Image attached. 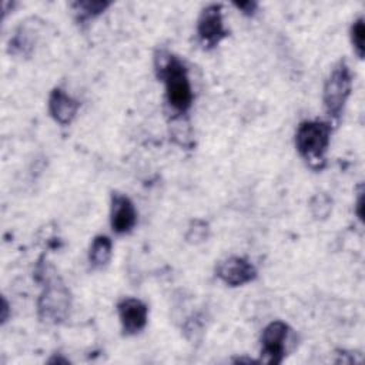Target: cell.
Listing matches in <instances>:
<instances>
[{
	"label": "cell",
	"instance_id": "obj_1",
	"mask_svg": "<svg viewBox=\"0 0 365 365\" xmlns=\"http://www.w3.org/2000/svg\"><path fill=\"white\" fill-rule=\"evenodd\" d=\"M331 125L325 121L311 120L302 121L295 134V145L298 153L314 168H321L319 163H324V154L329 145Z\"/></svg>",
	"mask_w": 365,
	"mask_h": 365
},
{
	"label": "cell",
	"instance_id": "obj_2",
	"mask_svg": "<svg viewBox=\"0 0 365 365\" xmlns=\"http://www.w3.org/2000/svg\"><path fill=\"white\" fill-rule=\"evenodd\" d=\"M160 77L165 84L168 104L178 113H185L192 103V91L185 66L174 56H168L160 66Z\"/></svg>",
	"mask_w": 365,
	"mask_h": 365
},
{
	"label": "cell",
	"instance_id": "obj_3",
	"mask_svg": "<svg viewBox=\"0 0 365 365\" xmlns=\"http://www.w3.org/2000/svg\"><path fill=\"white\" fill-rule=\"evenodd\" d=\"M352 77L345 61H339L331 71L324 86V106L329 117L339 118L351 94Z\"/></svg>",
	"mask_w": 365,
	"mask_h": 365
},
{
	"label": "cell",
	"instance_id": "obj_4",
	"mask_svg": "<svg viewBox=\"0 0 365 365\" xmlns=\"http://www.w3.org/2000/svg\"><path fill=\"white\" fill-rule=\"evenodd\" d=\"M70 309V292L56 281H51L44 288L38 299V315L47 322L63 321Z\"/></svg>",
	"mask_w": 365,
	"mask_h": 365
},
{
	"label": "cell",
	"instance_id": "obj_5",
	"mask_svg": "<svg viewBox=\"0 0 365 365\" xmlns=\"http://www.w3.org/2000/svg\"><path fill=\"white\" fill-rule=\"evenodd\" d=\"M197 33L200 41L204 44V47L208 48L217 46L227 36L220 4H210L201 11L197 24Z\"/></svg>",
	"mask_w": 365,
	"mask_h": 365
},
{
	"label": "cell",
	"instance_id": "obj_6",
	"mask_svg": "<svg viewBox=\"0 0 365 365\" xmlns=\"http://www.w3.org/2000/svg\"><path fill=\"white\" fill-rule=\"evenodd\" d=\"M289 328L282 321L271 322L261 336V355L265 362L279 364L285 355V342Z\"/></svg>",
	"mask_w": 365,
	"mask_h": 365
},
{
	"label": "cell",
	"instance_id": "obj_7",
	"mask_svg": "<svg viewBox=\"0 0 365 365\" xmlns=\"http://www.w3.org/2000/svg\"><path fill=\"white\" fill-rule=\"evenodd\" d=\"M217 275L225 284L238 287L252 281L257 275V271L248 259L242 257H231L218 265Z\"/></svg>",
	"mask_w": 365,
	"mask_h": 365
},
{
	"label": "cell",
	"instance_id": "obj_8",
	"mask_svg": "<svg viewBox=\"0 0 365 365\" xmlns=\"http://www.w3.org/2000/svg\"><path fill=\"white\" fill-rule=\"evenodd\" d=\"M117 309H118L121 327L125 334L128 335L137 334L145 327L148 309L143 301L137 298H125L120 301V304L117 305Z\"/></svg>",
	"mask_w": 365,
	"mask_h": 365
},
{
	"label": "cell",
	"instance_id": "obj_9",
	"mask_svg": "<svg viewBox=\"0 0 365 365\" xmlns=\"http://www.w3.org/2000/svg\"><path fill=\"white\" fill-rule=\"evenodd\" d=\"M137 221V212L131 200L120 192L111 197V227L117 234L128 232Z\"/></svg>",
	"mask_w": 365,
	"mask_h": 365
},
{
	"label": "cell",
	"instance_id": "obj_10",
	"mask_svg": "<svg viewBox=\"0 0 365 365\" xmlns=\"http://www.w3.org/2000/svg\"><path fill=\"white\" fill-rule=\"evenodd\" d=\"M78 107L80 103L64 93L61 88H54L51 91L48 98V111L57 123L63 125L70 124L76 117Z\"/></svg>",
	"mask_w": 365,
	"mask_h": 365
},
{
	"label": "cell",
	"instance_id": "obj_11",
	"mask_svg": "<svg viewBox=\"0 0 365 365\" xmlns=\"http://www.w3.org/2000/svg\"><path fill=\"white\" fill-rule=\"evenodd\" d=\"M111 258V240L106 235H97L90 247V264L94 268H101L107 265Z\"/></svg>",
	"mask_w": 365,
	"mask_h": 365
},
{
	"label": "cell",
	"instance_id": "obj_12",
	"mask_svg": "<svg viewBox=\"0 0 365 365\" xmlns=\"http://www.w3.org/2000/svg\"><path fill=\"white\" fill-rule=\"evenodd\" d=\"M351 41H352V47L355 50V53L358 54L359 58L364 57V41H365V27H364V19L359 17L358 20L354 21L352 27H351Z\"/></svg>",
	"mask_w": 365,
	"mask_h": 365
},
{
	"label": "cell",
	"instance_id": "obj_13",
	"mask_svg": "<svg viewBox=\"0 0 365 365\" xmlns=\"http://www.w3.org/2000/svg\"><path fill=\"white\" fill-rule=\"evenodd\" d=\"M332 210V200L321 192L311 200V211L315 218H327Z\"/></svg>",
	"mask_w": 365,
	"mask_h": 365
},
{
	"label": "cell",
	"instance_id": "obj_14",
	"mask_svg": "<svg viewBox=\"0 0 365 365\" xmlns=\"http://www.w3.org/2000/svg\"><path fill=\"white\" fill-rule=\"evenodd\" d=\"M208 234H210L208 224L205 221H201V220H194L190 224V228L187 231L185 238L191 244H200V242H202L208 238Z\"/></svg>",
	"mask_w": 365,
	"mask_h": 365
},
{
	"label": "cell",
	"instance_id": "obj_15",
	"mask_svg": "<svg viewBox=\"0 0 365 365\" xmlns=\"http://www.w3.org/2000/svg\"><path fill=\"white\" fill-rule=\"evenodd\" d=\"M73 6L77 7V10L81 11L84 17H91L104 11L110 6V3L108 1H77Z\"/></svg>",
	"mask_w": 365,
	"mask_h": 365
},
{
	"label": "cell",
	"instance_id": "obj_16",
	"mask_svg": "<svg viewBox=\"0 0 365 365\" xmlns=\"http://www.w3.org/2000/svg\"><path fill=\"white\" fill-rule=\"evenodd\" d=\"M257 3L255 1H242V3H235V7H238L244 14H254V11L257 10Z\"/></svg>",
	"mask_w": 365,
	"mask_h": 365
},
{
	"label": "cell",
	"instance_id": "obj_17",
	"mask_svg": "<svg viewBox=\"0 0 365 365\" xmlns=\"http://www.w3.org/2000/svg\"><path fill=\"white\" fill-rule=\"evenodd\" d=\"M362 208H364V200H362V192H361V195H359V198H358V202H356V214H358L359 220H362V218H364Z\"/></svg>",
	"mask_w": 365,
	"mask_h": 365
},
{
	"label": "cell",
	"instance_id": "obj_18",
	"mask_svg": "<svg viewBox=\"0 0 365 365\" xmlns=\"http://www.w3.org/2000/svg\"><path fill=\"white\" fill-rule=\"evenodd\" d=\"M7 302H6V299H3V317H1V319H3V322L7 319V315H6V312H7Z\"/></svg>",
	"mask_w": 365,
	"mask_h": 365
}]
</instances>
